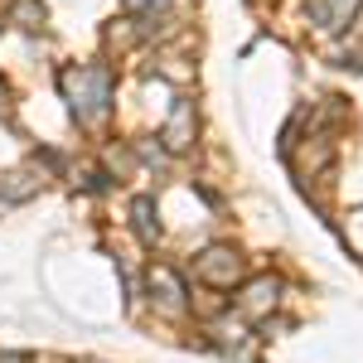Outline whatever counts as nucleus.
<instances>
[{"label": "nucleus", "instance_id": "obj_1", "mask_svg": "<svg viewBox=\"0 0 363 363\" xmlns=\"http://www.w3.org/2000/svg\"><path fill=\"white\" fill-rule=\"evenodd\" d=\"M63 97L73 102V116L83 121V126H97L107 107H112V73L102 68V63H83V68H68L63 78Z\"/></svg>", "mask_w": 363, "mask_h": 363}, {"label": "nucleus", "instance_id": "obj_2", "mask_svg": "<svg viewBox=\"0 0 363 363\" xmlns=\"http://www.w3.org/2000/svg\"><path fill=\"white\" fill-rule=\"evenodd\" d=\"M199 277L208 281V286L233 291V286L242 281V262H238V252H228V247H208L203 257H199Z\"/></svg>", "mask_w": 363, "mask_h": 363}, {"label": "nucleus", "instance_id": "obj_3", "mask_svg": "<svg viewBox=\"0 0 363 363\" xmlns=\"http://www.w3.org/2000/svg\"><path fill=\"white\" fill-rule=\"evenodd\" d=\"M359 5H363V0H310V20L325 29V34H339V29L354 20Z\"/></svg>", "mask_w": 363, "mask_h": 363}, {"label": "nucleus", "instance_id": "obj_4", "mask_svg": "<svg viewBox=\"0 0 363 363\" xmlns=\"http://www.w3.org/2000/svg\"><path fill=\"white\" fill-rule=\"evenodd\" d=\"M169 150H189V140H194V107L189 102H174V112L165 121V136H160Z\"/></svg>", "mask_w": 363, "mask_h": 363}, {"label": "nucleus", "instance_id": "obj_5", "mask_svg": "<svg viewBox=\"0 0 363 363\" xmlns=\"http://www.w3.org/2000/svg\"><path fill=\"white\" fill-rule=\"evenodd\" d=\"M150 291H160L165 306H179V296H184V286H179V277H174L169 267H155V272H150Z\"/></svg>", "mask_w": 363, "mask_h": 363}, {"label": "nucleus", "instance_id": "obj_6", "mask_svg": "<svg viewBox=\"0 0 363 363\" xmlns=\"http://www.w3.org/2000/svg\"><path fill=\"white\" fill-rule=\"evenodd\" d=\"M272 301H277V281H257L247 291V301H242V310H247V315H262Z\"/></svg>", "mask_w": 363, "mask_h": 363}, {"label": "nucleus", "instance_id": "obj_7", "mask_svg": "<svg viewBox=\"0 0 363 363\" xmlns=\"http://www.w3.org/2000/svg\"><path fill=\"white\" fill-rule=\"evenodd\" d=\"M131 213H136V228H140V238L150 242V238L160 233V223H155V203H150V199H136V203H131Z\"/></svg>", "mask_w": 363, "mask_h": 363}, {"label": "nucleus", "instance_id": "obj_8", "mask_svg": "<svg viewBox=\"0 0 363 363\" xmlns=\"http://www.w3.org/2000/svg\"><path fill=\"white\" fill-rule=\"evenodd\" d=\"M15 20H25V25H39V20H44V5H34V0H15Z\"/></svg>", "mask_w": 363, "mask_h": 363}, {"label": "nucleus", "instance_id": "obj_9", "mask_svg": "<svg viewBox=\"0 0 363 363\" xmlns=\"http://www.w3.org/2000/svg\"><path fill=\"white\" fill-rule=\"evenodd\" d=\"M344 238H349V247L363 252V208L359 213H349V223H344Z\"/></svg>", "mask_w": 363, "mask_h": 363}, {"label": "nucleus", "instance_id": "obj_10", "mask_svg": "<svg viewBox=\"0 0 363 363\" xmlns=\"http://www.w3.org/2000/svg\"><path fill=\"white\" fill-rule=\"evenodd\" d=\"M165 0H126V10H136V15H155Z\"/></svg>", "mask_w": 363, "mask_h": 363}, {"label": "nucleus", "instance_id": "obj_11", "mask_svg": "<svg viewBox=\"0 0 363 363\" xmlns=\"http://www.w3.org/2000/svg\"><path fill=\"white\" fill-rule=\"evenodd\" d=\"M0 363H29L25 354H0Z\"/></svg>", "mask_w": 363, "mask_h": 363}, {"label": "nucleus", "instance_id": "obj_12", "mask_svg": "<svg viewBox=\"0 0 363 363\" xmlns=\"http://www.w3.org/2000/svg\"><path fill=\"white\" fill-rule=\"evenodd\" d=\"M0 203H5V194H0Z\"/></svg>", "mask_w": 363, "mask_h": 363}]
</instances>
